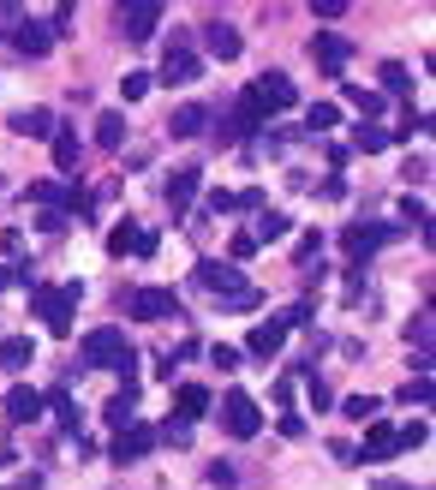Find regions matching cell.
<instances>
[{"label": "cell", "mask_w": 436, "mask_h": 490, "mask_svg": "<svg viewBox=\"0 0 436 490\" xmlns=\"http://www.w3.org/2000/svg\"><path fill=\"white\" fill-rule=\"evenodd\" d=\"M78 359H84L90 371H120V359H131L126 329H114V323H102V329H90L84 341H78Z\"/></svg>", "instance_id": "1"}, {"label": "cell", "mask_w": 436, "mask_h": 490, "mask_svg": "<svg viewBox=\"0 0 436 490\" xmlns=\"http://www.w3.org/2000/svg\"><path fill=\"white\" fill-rule=\"evenodd\" d=\"M30 299H36V318L48 323V335H60V341L73 335V305H78V281H73V288H43V281H36V288H30Z\"/></svg>", "instance_id": "2"}, {"label": "cell", "mask_w": 436, "mask_h": 490, "mask_svg": "<svg viewBox=\"0 0 436 490\" xmlns=\"http://www.w3.org/2000/svg\"><path fill=\"white\" fill-rule=\"evenodd\" d=\"M198 78H204V60L191 54V30H174V43L161 54V84L179 90V84H198Z\"/></svg>", "instance_id": "3"}, {"label": "cell", "mask_w": 436, "mask_h": 490, "mask_svg": "<svg viewBox=\"0 0 436 490\" xmlns=\"http://www.w3.org/2000/svg\"><path fill=\"white\" fill-rule=\"evenodd\" d=\"M126 311L138 323H168V318H179V299H174V288H131Z\"/></svg>", "instance_id": "4"}, {"label": "cell", "mask_w": 436, "mask_h": 490, "mask_svg": "<svg viewBox=\"0 0 436 490\" xmlns=\"http://www.w3.org/2000/svg\"><path fill=\"white\" fill-rule=\"evenodd\" d=\"M401 233H407V228H401V221H377V228H371V221H364V228H359V221H353V228L341 233V245H347L353 258H371V251H383V245H394V240H401Z\"/></svg>", "instance_id": "5"}, {"label": "cell", "mask_w": 436, "mask_h": 490, "mask_svg": "<svg viewBox=\"0 0 436 490\" xmlns=\"http://www.w3.org/2000/svg\"><path fill=\"white\" fill-rule=\"evenodd\" d=\"M221 425H228V436H239V443H246V436L263 431V413H257V401H251L246 389H233L228 401H221Z\"/></svg>", "instance_id": "6"}, {"label": "cell", "mask_w": 436, "mask_h": 490, "mask_svg": "<svg viewBox=\"0 0 436 490\" xmlns=\"http://www.w3.org/2000/svg\"><path fill=\"white\" fill-rule=\"evenodd\" d=\"M114 24H120V36H131V43H150V36L161 30V6L156 0H131V6L114 13Z\"/></svg>", "instance_id": "7"}, {"label": "cell", "mask_w": 436, "mask_h": 490, "mask_svg": "<svg viewBox=\"0 0 436 490\" xmlns=\"http://www.w3.org/2000/svg\"><path fill=\"white\" fill-rule=\"evenodd\" d=\"M311 60H317L329 78H341L347 73V60H353V43L341 36V30H317V36H311Z\"/></svg>", "instance_id": "8"}, {"label": "cell", "mask_w": 436, "mask_h": 490, "mask_svg": "<svg viewBox=\"0 0 436 490\" xmlns=\"http://www.w3.org/2000/svg\"><path fill=\"white\" fill-rule=\"evenodd\" d=\"M191 281L204 293H216V299H228V293H239L246 288V275H239V263H216V258H204L198 270H191Z\"/></svg>", "instance_id": "9"}, {"label": "cell", "mask_w": 436, "mask_h": 490, "mask_svg": "<svg viewBox=\"0 0 436 490\" xmlns=\"http://www.w3.org/2000/svg\"><path fill=\"white\" fill-rule=\"evenodd\" d=\"M251 102H257L263 114H281V108H293V102H299V90H293L287 73H263L257 84H251Z\"/></svg>", "instance_id": "10"}, {"label": "cell", "mask_w": 436, "mask_h": 490, "mask_svg": "<svg viewBox=\"0 0 436 490\" xmlns=\"http://www.w3.org/2000/svg\"><path fill=\"white\" fill-rule=\"evenodd\" d=\"M108 251H114V258H156V233L150 228H138V221H120L114 233H108Z\"/></svg>", "instance_id": "11"}, {"label": "cell", "mask_w": 436, "mask_h": 490, "mask_svg": "<svg viewBox=\"0 0 436 490\" xmlns=\"http://www.w3.org/2000/svg\"><path fill=\"white\" fill-rule=\"evenodd\" d=\"M150 448H156V431H150L144 418H131L126 431L114 436V461H120V466H131V461H144Z\"/></svg>", "instance_id": "12"}, {"label": "cell", "mask_w": 436, "mask_h": 490, "mask_svg": "<svg viewBox=\"0 0 436 490\" xmlns=\"http://www.w3.org/2000/svg\"><path fill=\"white\" fill-rule=\"evenodd\" d=\"M198 186H204V173H198V168H174V180L161 186V198H168L174 221H186V210H191V198H198Z\"/></svg>", "instance_id": "13"}, {"label": "cell", "mask_w": 436, "mask_h": 490, "mask_svg": "<svg viewBox=\"0 0 436 490\" xmlns=\"http://www.w3.org/2000/svg\"><path fill=\"white\" fill-rule=\"evenodd\" d=\"M13 48H18L24 60H43L48 48H54V36H48L43 18H18V24H13Z\"/></svg>", "instance_id": "14"}, {"label": "cell", "mask_w": 436, "mask_h": 490, "mask_svg": "<svg viewBox=\"0 0 436 490\" xmlns=\"http://www.w3.org/2000/svg\"><path fill=\"white\" fill-rule=\"evenodd\" d=\"M36 418H43V395L30 389V383L6 389V425H36Z\"/></svg>", "instance_id": "15"}, {"label": "cell", "mask_w": 436, "mask_h": 490, "mask_svg": "<svg viewBox=\"0 0 436 490\" xmlns=\"http://www.w3.org/2000/svg\"><path fill=\"white\" fill-rule=\"evenodd\" d=\"M6 132H18V138H54V114L48 108H18L6 120Z\"/></svg>", "instance_id": "16"}, {"label": "cell", "mask_w": 436, "mask_h": 490, "mask_svg": "<svg viewBox=\"0 0 436 490\" xmlns=\"http://www.w3.org/2000/svg\"><path fill=\"white\" fill-rule=\"evenodd\" d=\"M281 341H287V323H281V318H269V323H257V329H251L246 353H257V359H276V353H281Z\"/></svg>", "instance_id": "17"}, {"label": "cell", "mask_w": 436, "mask_h": 490, "mask_svg": "<svg viewBox=\"0 0 436 490\" xmlns=\"http://www.w3.org/2000/svg\"><path fill=\"white\" fill-rule=\"evenodd\" d=\"M389 455H394V425L371 418V425H364V448H359V461H389Z\"/></svg>", "instance_id": "18"}, {"label": "cell", "mask_w": 436, "mask_h": 490, "mask_svg": "<svg viewBox=\"0 0 436 490\" xmlns=\"http://www.w3.org/2000/svg\"><path fill=\"white\" fill-rule=\"evenodd\" d=\"M204 48L216 60H239V48H246V43H239V30H233V24H221V18H216V24H204Z\"/></svg>", "instance_id": "19"}, {"label": "cell", "mask_w": 436, "mask_h": 490, "mask_svg": "<svg viewBox=\"0 0 436 490\" xmlns=\"http://www.w3.org/2000/svg\"><path fill=\"white\" fill-rule=\"evenodd\" d=\"M246 233H251L257 245H276V240H287V233H293V221L281 216V210H257V221H251Z\"/></svg>", "instance_id": "20"}, {"label": "cell", "mask_w": 436, "mask_h": 490, "mask_svg": "<svg viewBox=\"0 0 436 490\" xmlns=\"http://www.w3.org/2000/svg\"><path fill=\"white\" fill-rule=\"evenodd\" d=\"M204 126H209V108H204V102H186V108H174V120H168V132H174V138H198Z\"/></svg>", "instance_id": "21"}, {"label": "cell", "mask_w": 436, "mask_h": 490, "mask_svg": "<svg viewBox=\"0 0 436 490\" xmlns=\"http://www.w3.org/2000/svg\"><path fill=\"white\" fill-rule=\"evenodd\" d=\"M174 407H179V418L191 425V418L209 413V389H204V383H179V389H174Z\"/></svg>", "instance_id": "22"}, {"label": "cell", "mask_w": 436, "mask_h": 490, "mask_svg": "<svg viewBox=\"0 0 436 490\" xmlns=\"http://www.w3.org/2000/svg\"><path fill=\"white\" fill-rule=\"evenodd\" d=\"M102 418H108V425H114V431H126L131 418H138V389H120L114 401L102 407Z\"/></svg>", "instance_id": "23"}, {"label": "cell", "mask_w": 436, "mask_h": 490, "mask_svg": "<svg viewBox=\"0 0 436 490\" xmlns=\"http://www.w3.org/2000/svg\"><path fill=\"white\" fill-rule=\"evenodd\" d=\"M30 359H36V353H30V335H6V341H0V371H24Z\"/></svg>", "instance_id": "24"}, {"label": "cell", "mask_w": 436, "mask_h": 490, "mask_svg": "<svg viewBox=\"0 0 436 490\" xmlns=\"http://www.w3.org/2000/svg\"><path fill=\"white\" fill-rule=\"evenodd\" d=\"M48 144H54V168H60V173H73V168H78V132L54 126V138H48Z\"/></svg>", "instance_id": "25"}, {"label": "cell", "mask_w": 436, "mask_h": 490, "mask_svg": "<svg viewBox=\"0 0 436 490\" xmlns=\"http://www.w3.org/2000/svg\"><path fill=\"white\" fill-rule=\"evenodd\" d=\"M341 126V108H334V102H311L305 108V132L311 138H323V132H334Z\"/></svg>", "instance_id": "26"}, {"label": "cell", "mask_w": 436, "mask_h": 490, "mask_svg": "<svg viewBox=\"0 0 436 490\" xmlns=\"http://www.w3.org/2000/svg\"><path fill=\"white\" fill-rule=\"evenodd\" d=\"M43 407H54V418H60V431H66V436H78V407H73V395H66V389L43 395Z\"/></svg>", "instance_id": "27"}, {"label": "cell", "mask_w": 436, "mask_h": 490, "mask_svg": "<svg viewBox=\"0 0 436 490\" xmlns=\"http://www.w3.org/2000/svg\"><path fill=\"white\" fill-rule=\"evenodd\" d=\"M96 144H102V150L126 144V114H102V120H96Z\"/></svg>", "instance_id": "28"}, {"label": "cell", "mask_w": 436, "mask_h": 490, "mask_svg": "<svg viewBox=\"0 0 436 490\" xmlns=\"http://www.w3.org/2000/svg\"><path fill=\"white\" fill-rule=\"evenodd\" d=\"M353 150H359V156H377V150H389V132L383 126H353Z\"/></svg>", "instance_id": "29"}, {"label": "cell", "mask_w": 436, "mask_h": 490, "mask_svg": "<svg viewBox=\"0 0 436 490\" xmlns=\"http://www.w3.org/2000/svg\"><path fill=\"white\" fill-rule=\"evenodd\" d=\"M341 96H347L364 120H371V114H383V96H377V90H364V84H341Z\"/></svg>", "instance_id": "30"}, {"label": "cell", "mask_w": 436, "mask_h": 490, "mask_svg": "<svg viewBox=\"0 0 436 490\" xmlns=\"http://www.w3.org/2000/svg\"><path fill=\"white\" fill-rule=\"evenodd\" d=\"M407 341L419 347V359H431V311H419V318L407 323Z\"/></svg>", "instance_id": "31"}, {"label": "cell", "mask_w": 436, "mask_h": 490, "mask_svg": "<svg viewBox=\"0 0 436 490\" xmlns=\"http://www.w3.org/2000/svg\"><path fill=\"white\" fill-rule=\"evenodd\" d=\"M407 84H412L407 66H401V60H389V66H383V90H389V96H407ZM383 90H377V96H383Z\"/></svg>", "instance_id": "32"}, {"label": "cell", "mask_w": 436, "mask_h": 490, "mask_svg": "<svg viewBox=\"0 0 436 490\" xmlns=\"http://www.w3.org/2000/svg\"><path fill=\"white\" fill-rule=\"evenodd\" d=\"M257 305H263V293H257V288H251V281H246V288H239V293H228V299H221V311H257Z\"/></svg>", "instance_id": "33"}, {"label": "cell", "mask_w": 436, "mask_h": 490, "mask_svg": "<svg viewBox=\"0 0 436 490\" xmlns=\"http://www.w3.org/2000/svg\"><path fill=\"white\" fill-rule=\"evenodd\" d=\"M377 413H383V401H377V395H353V401H347V418H359V425H371Z\"/></svg>", "instance_id": "34"}, {"label": "cell", "mask_w": 436, "mask_h": 490, "mask_svg": "<svg viewBox=\"0 0 436 490\" xmlns=\"http://www.w3.org/2000/svg\"><path fill=\"white\" fill-rule=\"evenodd\" d=\"M401 401L424 407V401H431V377H407V383H401Z\"/></svg>", "instance_id": "35"}, {"label": "cell", "mask_w": 436, "mask_h": 490, "mask_svg": "<svg viewBox=\"0 0 436 490\" xmlns=\"http://www.w3.org/2000/svg\"><path fill=\"white\" fill-rule=\"evenodd\" d=\"M156 436H161V443H174V448H186V443H191V425H186V418H168Z\"/></svg>", "instance_id": "36"}, {"label": "cell", "mask_w": 436, "mask_h": 490, "mask_svg": "<svg viewBox=\"0 0 436 490\" xmlns=\"http://www.w3.org/2000/svg\"><path fill=\"white\" fill-rule=\"evenodd\" d=\"M251 251H257V240H251V233L239 228V233H233V240H228V263H246Z\"/></svg>", "instance_id": "37"}, {"label": "cell", "mask_w": 436, "mask_h": 490, "mask_svg": "<svg viewBox=\"0 0 436 490\" xmlns=\"http://www.w3.org/2000/svg\"><path fill=\"white\" fill-rule=\"evenodd\" d=\"M424 436H431V425H424V418H412L407 431H394V448H419Z\"/></svg>", "instance_id": "38"}, {"label": "cell", "mask_w": 436, "mask_h": 490, "mask_svg": "<svg viewBox=\"0 0 436 490\" xmlns=\"http://www.w3.org/2000/svg\"><path fill=\"white\" fill-rule=\"evenodd\" d=\"M144 90H150V73H126V78H120V96H126V102H138Z\"/></svg>", "instance_id": "39"}, {"label": "cell", "mask_w": 436, "mask_h": 490, "mask_svg": "<svg viewBox=\"0 0 436 490\" xmlns=\"http://www.w3.org/2000/svg\"><path fill=\"white\" fill-rule=\"evenodd\" d=\"M305 395H311V407H317V413H323V407H334V395H329V383H323V377H317V371H311V383H305Z\"/></svg>", "instance_id": "40"}, {"label": "cell", "mask_w": 436, "mask_h": 490, "mask_svg": "<svg viewBox=\"0 0 436 490\" xmlns=\"http://www.w3.org/2000/svg\"><path fill=\"white\" fill-rule=\"evenodd\" d=\"M209 365H221V371H239V347H209Z\"/></svg>", "instance_id": "41"}, {"label": "cell", "mask_w": 436, "mask_h": 490, "mask_svg": "<svg viewBox=\"0 0 436 490\" xmlns=\"http://www.w3.org/2000/svg\"><path fill=\"white\" fill-rule=\"evenodd\" d=\"M407 221H431V210H424L419 198H401V228H407Z\"/></svg>", "instance_id": "42"}, {"label": "cell", "mask_w": 436, "mask_h": 490, "mask_svg": "<svg viewBox=\"0 0 436 490\" xmlns=\"http://www.w3.org/2000/svg\"><path fill=\"white\" fill-rule=\"evenodd\" d=\"M204 210H209V216H228V210H233V191H209Z\"/></svg>", "instance_id": "43"}, {"label": "cell", "mask_w": 436, "mask_h": 490, "mask_svg": "<svg viewBox=\"0 0 436 490\" xmlns=\"http://www.w3.org/2000/svg\"><path fill=\"white\" fill-rule=\"evenodd\" d=\"M407 180H412V186H424V180H431V156H412L407 162Z\"/></svg>", "instance_id": "44"}, {"label": "cell", "mask_w": 436, "mask_h": 490, "mask_svg": "<svg viewBox=\"0 0 436 490\" xmlns=\"http://www.w3.org/2000/svg\"><path fill=\"white\" fill-rule=\"evenodd\" d=\"M323 251V233H305V240H299V263H311Z\"/></svg>", "instance_id": "45"}, {"label": "cell", "mask_w": 436, "mask_h": 490, "mask_svg": "<svg viewBox=\"0 0 436 490\" xmlns=\"http://www.w3.org/2000/svg\"><path fill=\"white\" fill-rule=\"evenodd\" d=\"M209 485L228 490V485H233V466H228V461H216V466H209Z\"/></svg>", "instance_id": "46"}, {"label": "cell", "mask_w": 436, "mask_h": 490, "mask_svg": "<svg viewBox=\"0 0 436 490\" xmlns=\"http://www.w3.org/2000/svg\"><path fill=\"white\" fill-rule=\"evenodd\" d=\"M371 490H412V485H407V478H377Z\"/></svg>", "instance_id": "47"}]
</instances>
